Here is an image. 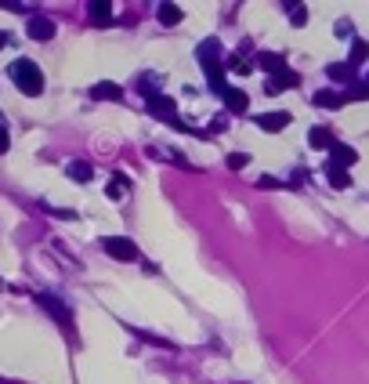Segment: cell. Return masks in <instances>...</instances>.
Instances as JSON below:
<instances>
[{
	"instance_id": "obj_25",
	"label": "cell",
	"mask_w": 369,
	"mask_h": 384,
	"mask_svg": "<svg viewBox=\"0 0 369 384\" xmlns=\"http://www.w3.org/2000/svg\"><path fill=\"white\" fill-rule=\"evenodd\" d=\"M8 149H11V138H8V127H4V123H0V156H4V153H8Z\"/></svg>"
},
{
	"instance_id": "obj_26",
	"label": "cell",
	"mask_w": 369,
	"mask_h": 384,
	"mask_svg": "<svg viewBox=\"0 0 369 384\" xmlns=\"http://www.w3.org/2000/svg\"><path fill=\"white\" fill-rule=\"evenodd\" d=\"M257 185H260V188H279L282 181H279V178H272V174H265V178H260Z\"/></svg>"
},
{
	"instance_id": "obj_22",
	"label": "cell",
	"mask_w": 369,
	"mask_h": 384,
	"mask_svg": "<svg viewBox=\"0 0 369 384\" xmlns=\"http://www.w3.org/2000/svg\"><path fill=\"white\" fill-rule=\"evenodd\" d=\"M286 8H290V22H293L297 29L308 22V8H304V4H297V0H293V4H286Z\"/></svg>"
},
{
	"instance_id": "obj_28",
	"label": "cell",
	"mask_w": 369,
	"mask_h": 384,
	"mask_svg": "<svg viewBox=\"0 0 369 384\" xmlns=\"http://www.w3.org/2000/svg\"><path fill=\"white\" fill-rule=\"evenodd\" d=\"M365 88H369V80H365Z\"/></svg>"
},
{
	"instance_id": "obj_23",
	"label": "cell",
	"mask_w": 369,
	"mask_h": 384,
	"mask_svg": "<svg viewBox=\"0 0 369 384\" xmlns=\"http://www.w3.org/2000/svg\"><path fill=\"white\" fill-rule=\"evenodd\" d=\"M225 163H228V170H243V167L250 163V156H246V153H228Z\"/></svg>"
},
{
	"instance_id": "obj_12",
	"label": "cell",
	"mask_w": 369,
	"mask_h": 384,
	"mask_svg": "<svg viewBox=\"0 0 369 384\" xmlns=\"http://www.w3.org/2000/svg\"><path fill=\"white\" fill-rule=\"evenodd\" d=\"M344 98H347V95H337L333 88H322V91H315V95H312V102L319 105V109H340Z\"/></svg>"
},
{
	"instance_id": "obj_14",
	"label": "cell",
	"mask_w": 369,
	"mask_h": 384,
	"mask_svg": "<svg viewBox=\"0 0 369 384\" xmlns=\"http://www.w3.org/2000/svg\"><path fill=\"white\" fill-rule=\"evenodd\" d=\"M358 160V153L351 145H344V142H337L333 149H330V163H337V167H351Z\"/></svg>"
},
{
	"instance_id": "obj_17",
	"label": "cell",
	"mask_w": 369,
	"mask_h": 384,
	"mask_svg": "<svg viewBox=\"0 0 369 384\" xmlns=\"http://www.w3.org/2000/svg\"><path fill=\"white\" fill-rule=\"evenodd\" d=\"M65 170H69V178H73V181H80V185L95 178V167H91V163H87V160H73V163H69V167H65Z\"/></svg>"
},
{
	"instance_id": "obj_1",
	"label": "cell",
	"mask_w": 369,
	"mask_h": 384,
	"mask_svg": "<svg viewBox=\"0 0 369 384\" xmlns=\"http://www.w3.org/2000/svg\"><path fill=\"white\" fill-rule=\"evenodd\" d=\"M195 58H200V66H203V73H207V80H210V88H214V95L217 98H225L232 88L225 83V58H221V40H203L200 44V51H195Z\"/></svg>"
},
{
	"instance_id": "obj_10",
	"label": "cell",
	"mask_w": 369,
	"mask_h": 384,
	"mask_svg": "<svg viewBox=\"0 0 369 384\" xmlns=\"http://www.w3.org/2000/svg\"><path fill=\"white\" fill-rule=\"evenodd\" d=\"M300 83V76L293 73V69H286L282 76H272L268 83H265V95H279V91H286V88H297Z\"/></svg>"
},
{
	"instance_id": "obj_9",
	"label": "cell",
	"mask_w": 369,
	"mask_h": 384,
	"mask_svg": "<svg viewBox=\"0 0 369 384\" xmlns=\"http://www.w3.org/2000/svg\"><path fill=\"white\" fill-rule=\"evenodd\" d=\"M91 98H98V102H120L123 98V88H120V83H113V80H102V83H95V88H91Z\"/></svg>"
},
{
	"instance_id": "obj_7",
	"label": "cell",
	"mask_w": 369,
	"mask_h": 384,
	"mask_svg": "<svg viewBox=\"0 0 369 384\" xmlns=\"http://www.w3.org/2000/svg\"><path fill=\"white\" fill-rule=\"evenodd\" d=\"M290 120H293L290 113H260V116H257V127H260V131H268V135H275V131H282Z\"/></svg>"
},
{
	"instance_id": "obj_19",
	"label": "cell",
	"mask_w": 369,
	"mask_h": 384,
	"mask_svg": "<svg viewBox=\"0 0 369 384\" xmlns=\"http://www.w3.org/2000/svg\"><path fill=\"white\" fill-rule=\"evenodd\" d=\"M326 73H330V80H337V83H351V80H355V69L347 66V62H333Z\"/></svg>"
},
{
	"instance_id": "obj_29",
	"label": "cell",
	"mask_w": 369,
	"mask_h": 384,
	"mask_svg": "<svg viewBox=\"0 0 369 384\" xmlns=\"http://www.w3.org/2000/svg\"><path fill=\"white\" fill-rule=\"evenodd\" d=\"M0 287H4V283H0Z\"/></svg>"
},
{
	"instance_id": "obj_5",
	"label": "cell",
	"mask_w": 369,
	"mask_h": 384,
	"mask_svg": "<svg viewBox=\"0 0 369 384\" xmlns=\"http://www.w3.org/2000/svg\"><path fill=\"white\" fill-rule=\"evenodd\" d=\"M36 301H40L43 308H48V312H51V315L58 319V323H62L65 330H73V312H69V308H65V305L58 301V297H55V294H40V297H36Z\"/></svg>"
},
{
	"instance_id": "obj_21",
	"label": "cell",
	"mask_w": 369,
	"mask_h": 384,
	"mask_svg": "<svg viewBox=\"0 0 369 384\" xmlns=\"http://www.w3.org/2000/svg\"><path fill=\"white\" fill-rule=\"evenodd\" d=\"M225 66H228L232 73H239V76H246V73L253 69V66H250V62H246L243 55H239V51H235V55H228V62H225Z\"/></svg>"
},
{
	"instance_id": "obj_24",
	"label": "cell",
	"mask_w": 369,
	"mask_h": 384,
	"mask_svg": "<svg viewBox=\"0 0 369 384\" xmlns=\"http://www.w3.org/2000/svg\"><path fill=\"white\" fill-rule=\"evenodd\" d=\"M347 98H358L362 102V98H369V88H365V83H355V88L347 91Z\"/></svg>"
},
{
	"instance_id": "obj_27",
	"label": "cell",
	"mask_w": 369,
	"mask_h": 384,
	"mask_svg": "<svg viewBox=\"0 0 369 384\" xmlns=\"http://www.w3.org/2000/svg\"><path fill=\"white\" fill-rule=\"evenodd\" d=\"M4 44H8V33H4V29H0V51H4Z\"/></svg>"
},
{
	"instance_id": "obj_8",
	"label": "cell",
	"mask_w": 369,
	"mask_h": 384,
	"mask_svg": "<svg viewBox=\"0 0 369 384\" xmlns=\"http://www.w3.org/2000/svg\"><path fill=\"white\" fill-rule=\"evenodd\" d=\"M29 36L40 40V44H43V40H51L55 36V22H51V18H43V15H33L29 18Z\"/></svg>"
},
{
	"instance_id": "obj_18",
	"label": "cell",
	"mask_w": 369,
	"mask_h": 384,
	"mask_svg": "<svg viewBox=\"0 0 369 384\" xmlns=\"http://www.w3.org/2000/svg\"><path fill=\"white\" fill-rule=\"evenodd\" d=\"M365 58H369V44H365V40H358V36H355V40H351V55H347V66L355 69V66H362Z\"/></svg>"
},
{
	"instance_id": "obj_20",
	"label": "cell",
	"mask_w": 369,
	"mask_h": 384,
	"mask_svg": "<svg viewBox=\"0 0 369 384\" xmlns=\"http://www.w3.org/2000/svg\"><path fill=\"white\" fill-rule=\"evenodd\" d=\"M160 22L163 26H178L181 22V8L178 4H160Z\"/></svg>"
},
{
	"instance_id": "obj_15",
	"label": "cell",
	"mask_w": 369,
	"mask_h": 384,
	"mask_svg": "<svg viewBox=\"0 0 369 384\" xmlns=\"http://www.w3.org/2000/svg\"><path fill=\"white\" fill-rule=\"evenodd\" d=\"M225 105H228V113H246L250 109V98H246V91H239V88H232L228 95H225Z\"/></svg>"
},
{
	"instance_id": "obj_16",
	"label": "cell",
	"mask_w": 369,
	"mask_h": 384,
	"mask_svg": "<svg viewBox=\"0 0 369 384\" xmlns=\"http://www.w3.org/2000/svg\"><path fill=\"white\" fill-rule=\"evenodd\" d=\"M308 145H312V149H333L337 138L326 131V127H312V131H308Z\"/></svg>"
},
{
	"instance_id": "obj_13",
	"label": "cell",
	"mask_w": 369,
	"mask_h": 384,
	"mask_svg": "<svg viewBox=\"0 0 369 384\" xmlns=\"http://www.w3.org/2000/svg\"><path fill=\"white\" fill-rule=\"evenodd\" d=\"M326 178H330L333 188H351V185H355V181H351V170L337 167V163H326Z\"/></svg>"
},
{
	"instance_id": "obj_2",
	"label": "cell",
	"mask_w": 369,
	"mask_h": 384,
	"mask_svg": "<svg viewBox=\"0 0 369 384\" xmlns=\"http://www.w3.org/2000/svg\"><path fill=\"white\" fill-rule=\"evenodd\" d=\"M11 80L18 83L22 95H29V98L43 95V73H40V66L33 58H15L11 62Z\"/></svg>"
},
{
	"instance_id": "obj_6",
	"label": "cell",
	"mask_w": 369,
	"mask_h": 384,
	"mask_svg": "<svg viewBox=\"0 0 369 384\" xmlns=\"http://www.w3.org/2000/svg\"><path fill=\"white\" fill-rule=\"evenodd\" d=\"M253 66H257V69H265V73H272V76H282V73H286V58L275 55V51H257Z\"/></svg>"
},
{
	"instance_id": "obj_4",
	"label": "cell",
	"mask_w": 369,
	"mask_h": 384,
	"mask_svg": "<svg viewBox=\"0 0 369 384\" xmlns=\"http://www.w3.org/2000/svg\"><path fill=\"white\" fill-rule=\"evenodd\" d=\"M145 109H148L152 116H160V120L170 123L174 116H178V102H174L170 95H160V91H156V95H148V98H145Z\"/></svg>"
},
{
	"instance_id": "obj_3",
	"label": "cell",
	"mask_w": 369,
	"mask_h": 384,
	"mask_svg": "<svg viewBox=\"0 0 369 384\" xmlns=\"http://www.w3.org/2000/svg\"><path fill=\"white\" fill-rule=\"evenodd\" d=\"M102 247H105L109 258H116V261H138V243L127 240V236H105Z\"/></svg>"
},
{
	"instance_id": "obj_11",
	"label": "cell",
	"mask_w": 369,
	"mask_h": 384,
	"mask_svg": "<svg viewBox=\"0 0 369 384\" xmlns=\"http://www.w3.org/2000/svg\"><path fill=\"white\" fill-rule=\"evenodd\" d=\"M87 15H91L95 26H109V22H113V4H105V0H91V4H87Z\"/></svg>"
}]
</instances>
